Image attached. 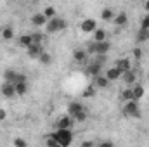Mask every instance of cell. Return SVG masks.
Instances as JSON below:
<instances>
[{
  "label": "cell",
  "mask_w": 149,
  "mask_h": 147,
  "mask_svg": "<svg viewBox=\"0 0 149 147\" xmlns=\"http://www.w3.org/2000/svg\"><path fill=\"white\" fill-rule=\"evenodd\" d=\"M54 137H56L57 144L63 146V147H68L70 144H71V140H73L70 128H57V132L54 133Z\"/></svg>",
  "instance_id": "obj_1"
},
{
  "label": "cell",
  "mask_w": 149,
  "mask_h": 147,
  "mask_svg": "<svg viewBox=\"0 0 149 147\" xmlns=\"http://www.w3.org/2000/svg\"><path fill=\"white\" fill-rule=\"evenodd\" d=\"M66 28V21L64 19H57V17H50L47 21V31L49 33H56L59 30H64Z\"/></svg>",
  "instance_id": "obj_2"
},
{
  "label": "cell",
  "mask_w": 149,
  "mask_h": 147,
  "mask_svg": "<svg viewBox=\"0 0 149 147\" xmlns=\"http://www.w3.org/2000/svg\"><path fill=\"white\" fill-rule=\"evenodd\" d=\"M125 114H127V116H130V118H139V116H141L139 104H137V101H135V99L127 101V104H125Z\"/></svg>",
  "instance_id": "obj_3"
},
{
  "label": "cell",
  "mask_w": 149,
  "mask_h": 147,
  "mask_svg": "<svg viewBox=\"0 0 149 147\" xmlns=\"http://www.w3.org/2000/svg\"><path fill=\"white\" fill-rule=\"evenodd\" d=\"M42 52H43V50H42V45H40V43H31V45L28 47V55H30V57H40Z\"/></svg>",
  "instance_id": "obj_4"
},
{
  "label": "cell",
  "mask_w": 149,
  "mask_h": 147,
  "mask_svg": "<svg viewBox=\"0 0 149 147\" xmlns=\"http://www.w3.org/2000/svg\"><path fill=\"white\" fill-rule=\"evenodd\" d=\"M121 74H123V73H121V71H120V69L114 66V68H109V69L106 71V78H108L109 81H114V80H118Z\"/></svg>",
  "instance_id": "obj_5"
},
{
  "label": "cell",
  "mask_w": 149,
  "mask_h": 147,
  "mask_svg": "<svg viewBox=\"0 0 149 147\" xmlns=\"http://www.w3.org/2000/svg\"><path fill=\"white\" fill-rule=\"evenodd\" d=\"M47 17H45V14L42 12V14H35L33 17H31V23L35 24V26H43V24H47Z\"/></svg>",
  "instance_id": "obj_6"
},
{
  "label": "cell",
  "mask_w": 149,
  "mask_h": 147,
  "mask_svg": "<svg viewBox=\"0 0 149 147\" xmlns=\"http://www.w3.org/2000/svg\"><path fill=\"white\" fill-rule=\"evenodd\" d=\"M81 30H83L85 33L94 31V30H95V21H94V19H85V21L81 23Z\"/></svg>",
  "instance_id": "obj_7"
},
{
  "label": "cell",
  "mask_w": 149,
  "mask_h": 147,
  "mask_svg": "<svg viewBox=\"0 0 149 147\" xmlns=\"http://www.w3.org/2000/svg\"><path fill=\"white\" fill-rule=\"evenodd\" d=\"M2 94H3L5 97H12V95L16 94V88H14V85H10V81H7V83L2 87Z\"/></svg>",
  "instance_id": "obj_8"
},
{
  "label": "cell",
  "mask_w": 149,
  "mask_h": 147,
  "mask_svg": "<svg viewBox=\"0 0 149 147\" xmlns=\"http://www.w3.org/2000/svg\"><path fill=\"white\" fill-rule=\"evenodd\" d=\"M73 121H74L73 116H64V118H61V119H59V123H57V128H70Z\"/></svg>",
  "instance_id": "obj_9"
},
{
  "label": "cell",
  "mask_w": 149,
  "mask_h": 147,
  "mask_svg": "<svg viewBox=\"0 0 149 147\" xmlns=\"http://www.w3.org/2000/svg\"><path fill=\"white\" fill-rule=\"evenodd\" d=\"M116 68H118L121 73L128 71V69H130V59H120V61L116 62Z\"/></svg>",
  "instance_id": "obj_10"
},
{
  "label": "cell",
  "mask_w": 149,
  "mask_h": 147,
  "mask_svg": "<svg viewBox=\"0 0 149 147\" xmlns=\"http://www.w3.org/2000/svg\"><path fill=\"white\" fill-rule=\"evenodd\" d=\"M14 88H16V94H19V95H24L26 94V81H16L14 83Z\"/></svg>",
  "instance_id": "obj_11"
},
{
  "label": "cell",
  "mask_w": 149,
  "mask_h": 147,
  "mask_svg": "<svg viewBox=\"0 0 149 147\" xmlns=\"http://www.w3.org/2000/svg\"><path fill=\"white\" fill-rule=\"evenodd\" d=\"M95 85H97V87H101V88H106V87L109 85V80H108L106 76L97 74V76H95Z\"/></svg>",
  "instance_id": "obj_12"
},
{
  "label": "cell",
  "mask_w": 149,
  "mask_h": 147,
  "mask_svg": "<svg viewBox=\"0 0 149 147\" xmlns=\"http://www.w3.org/2000/svg\"><path fill=\"white\" fill-rule=\"evenodd\" d=\"M31 43H33V38H31V35H23V37L19 38V45H21V47H26V49H28Z\"/></svg>",
  "instance_id": "obj_13"
},
{
  "label": "cell",
  "mask_w": 149,
  "mask_h": 147,
  "mask_svg": "<svg viewBox=\"0 0 149 147\" xmlns=\"http://www.w3.org/2000/svg\"><path fill=\"white\" fill-rule=\"evenodd\" d=\"M99 71H101V64H99V62H94V64H92V66H88V69H87V73L92 74V76H97Z\"/></svg>",
  "instance_id": "obj_14"
},
{
  "label": "cell",
  "mask_w": 149,
  "mask_h": 147,
  "mask_svg": "<svg viewBox=\"0 0 149 147\" xmlns=\"http://www.w3.org/2000/svg\"><path fill=\"white\" fill-rule=\"evenodd\" d=\"M81 109H83V106H81L80 102H73V104H70V116H74L76 112H80Z\"/></svg>",
  "instance_id": "obj_15"
},
{
  "label": "cell",
  "mask_w": 149,
  "mask_h": 147,
  "mask_svg": "<svg viewBox=\"0 0 149 147\" xmlns=\"http://www.w3.org/2000/svg\"><path fill=\"white\" fill-rule=\"evenodd\" d=\"M73 119H74V121H78V123H83V121L87 119V111L81 109L80 112H76V114L73 116Z\"/></svg>",
  "instance_id": "obj_16"
},
{
  "label": "cell",
  "mask_w": 149,
  "mask_h": 147,
  "mask_svg": "<svg viewBox=\"0 0 149 147\" xmlns=\"http://www.w3.org/2000/svg\"><path fill=\"white\" fill-rule=\"evenodd\" d=\"M132 92H134V99H135V101H139V99L144 95V88H142L141 85H137L135 88H132Z\"/></svg>",
  "instance_id": "obj_17"
},
{
  "label": "cell",
  "mask_w": 149,
  "mask_h": 147,
  "mask_svg": "<svg viewBox=\"0 0 149 147\" xmlns=\"http://www.w3.org/2000/svg\"><path fill=\"white\" fill-rule=\"evenodd\" d=\"M123 80H125L127 83H134V81H135V73H134V71H130V69H128V71H125V73H123Z\"/></svg>",
  "instance_id": "obj_18"
},
{
  "label": "cell",
  "mask_w": 149,
  "mask_h": 147,
  "mask_svg": "<svg viewBox=\"0 0 149 147\" xmlns=\"http://www.w3.org/2000/svg\"><path fill=\"white\" fill-rule=\"evenodd\" d=\"M16 76H17V73H16V71H12V69H7V71L3 73L5 81H16Z\"/></svg>",
  "instance_id": "obj_19"
},
{
  "label": "cell",
  "mask_w": 149,
  "mask_h": 147,
  "mask_svg": "<svg viewBox=\"0 0 149 147\" xmlns=\"http://www.w3.org/2000/svg\"><path fill=\"white\" fill-rule=\"evenodd\" d=\"M114 23H116L118 26H123V24L127 23V14H125V12H121V14H118V16L114 17Z\"/></svg>",
  "instance_id": "obj_20"
},
{
  "label": "cell",
  "mask_w": 149,
  "mask_h": 147,
  "mask_svg": "<svg viewBox=\"0 0 149 147\" xmlns=\"http://www.w3.org/2000/svg\"><path fill=\"white\" fill-rule=\"evenodd\" d=\"M73 57H74V61H78V62H81V61H85V57H87V54H85L83 50H74Z\"/></svg>",
  "instance_id": "obj_21"
},
{
  "label": "cell",
  "mask_w": 149,
  "mask_h": 147,
  "mask_svg": "<svg viewBox=\"0 0 149 147\" xmlns=\"http://www.w3.org/2000/svg\"><path fill=\"white\" fill-rule=\"evenodd\" d=\"M148 38H149V31H148V30H144V28H141L139 37H137V42H146Z\"/></svg>",
  "instance_id": "obj_22"
},
{
  "label": "cell",
  "mask_w": 149,
  "mask_h": 147,
  "mask_svg": "<svg viewBox=\"0 0 149 147\" xmlns=\"http://www.w3.org/2000/svg\"><path fill=\"white\" fill-rule=\"evenodd\" d=\"M2 37L5 38V40H10V38L14 37V31H12V28H9V26H7V28H3V30H2Z\"/></svg>",
  "instance_id": "obj_23"
},
{
  "label": "cell",
  "mask_w": 149,
  "mask_h": 147,
  "mask_svg": "<svg viewBox=\"0 0 149 147\" xmlns=\"http://www.w3.org/2000/svg\"><path fill=\"white\" fill-rule=\"evenodd\" d=\"M95 42H102V40H106V33H104V30H95Z\"/></svg>",
  "instance_id": "obj_24"
},
{
  "label": "cell",
  "mask_w": 149,
  "mask_h": 147,
  "mask_svg": "<svg viewBox=\"0 0 149 147\" xmlns=\"http://www.w3.org/2000/svg\"><path fill=\"white\" fill-rule=\"evenodd\" d=\"M101 17H102L104 21H108V19H111V17H113V10H111V9H104V10L101 12Z\"/></svg>",
  "instance_id": "obj_25"
},
{
  "label": "cell",
  "mask_w": 149,
  "mask_h": 147,
  "mask_svg": "<svg viewBox=\"0 0 149 147\" xmlns=\"http://www.w3.org/2000/svg\"><path fill=\"white\" fill-rule=\"evenodd\" d=\"M43 14H45V17H47V19H50V17H54L56 9H54V7H47V9L43 10Z\"/></svg>",
  "instance_id": "obj_26"
},
{
  "label": "cell",
  "mask_w": 149,
  "mask_h": 147,
  "mask_svg": "<svg viewBox=\"0 0 149 147\" xmlns=\"http://www.w3.org/2000/svg\"><path fill=\"white\" fill-rule=\"evenodd\" d=\"M38 59H40V62H42V64H49V62H50V55H49V54H45V52H42Z\"/></svg>",
  "instance_id": "obj_27"
},
{
  "label": "cell",
  "mask_w": 149,
  "mask_h": 147,
  "mask_svg": "<svg viewBox=\"0 0 149 147\" xmlns=\"http://www.w3.org/2000/svg\"><path fill=\"white\" fill-rule=\"evenodd\" d=\"M123 99H125V101H132V99H134V92H132V88H128V90L123 92Z\"/></svg>",
  "instance_id": "obj_28"
},
{
  "label": "cell",
  "mask_w": 149,
  "mask_h": 147,
  "mask_svg": "<svg viewBox=\"0 0 149 147\" xmlns=\"http://www.w3.org/2000/svg\"><path fill=\"white\" fill-rule=\"evenodd\" d=\"M95 94V88L94 87H88V88H85V92H83V97H92Z\"/></svg>",
  "instance_id": "obj_29"
},
{
  "label": "cell",
  "mask_w": 149,
  "mask_h": 147,
  "mask_svg": "<svg viewBox=\"0 0 149 147\" xmlns=\"http://www.w3.org/2000/svg\"><path fill=\"white\" fill-rule=\"evenodd\" d=\"M141 28H144V30H149V14L146 17H142V21H141Z\"/></svg>",
  "instance_id": "obj_30"
},
{
  "label": "cell",
  "mask_w": 149,
  "mask_h": 147,
  "mask_svg": "<svg viewBox=\"0 0 149 147\" xmlns=\"http://www.w3.org/2000/svg\"><path fill=\"white\" fill-rule=\"evenodd\" d=\"M31 38H33V43H40V42L43 40V35H40V33H33Z\"/></svg>",
  "instance_id": "obj_31"
},
{
  "label": "cell",
  "mask_w": 149,
  "mask_h": 147,
  "mask_svg": "<svg viewBox=\"0 0 149 147\" xmlns=\"http://www.w3.org/2000/svg\"><path fill=\"white\" fill-rule=\"evenodd\" d=\"M47 144H49V146H59V144H57V140H56V137L47 139Z\"/></svg>",
  "instance_id": "obj_32"
},
{
  "label": "cell",
  "mask_w": 149,
  "mask_h": 147,
  "mask_svg": "<svg viewBox=\"0 0 149 147\" xmlns=\"http://www.w3.org/2000/svg\"><path fill=\"white\" fill-rule=\"evenodd\" d=\"M14 144H16V146H21V147L26 146V142H24L23 139H16V140H14Z\"/></svg>",
  "instance_id": "obj_33"
},
{
  "label": "cell",
  "mask_w": 149,
  "mask_h": 147,
  "mask_svg": "<svg viewBox=\"0 0 149 147\" xmlns=\"http://www.w3.org/2000/svg\"><path fill=\"white\" fill-rule=\"evenodd\" d=\"M134 55H135V59H141V55H142L141 49H134Z\"/></svg>",
  "instance_id": "obj_34"
},
{
  "label": "cell",
  "mask_w": 149,
  "mask_h": 147,
  "mask_svg": "<svg viewBox=\"0 0 149 147\" xmlns=\"http://www.w3.org/2000/svg\"><path fill=\"white\" fill-rule=\"evenodd\" d=\"M16 81H26V76H24V74H17V76H16ZM16 81H14V83H16Z\"/></svg>",
  "instance_id": "obj_35"
},
{
  "label": "cell",
  "mask_w": 149,
  "mask_h": 147,
  "mask_svg": "<svg viewBox=\"0 0 149 147\" xmlns=\"http://www.w3.org/2000/svg\"><path fill=\"white\" fill-rule=\"evenodd\" d=\"M5 116H7L5 109H0V121H3V119H5Z\"/></svg>",
  "instance_id": "obj_36"
},
{
  "label": "cell",
  "mask_w": 149,
  "mask_h": 147,
  "mask_svg": "<svg viewBox=\"0 0 149 147\" xmlns=\"http://www.w3.org/2000/svg\"><path fill=\"white\" fill-rule=\"evenodd\" d=\"M146 10H148V12H149V0H148V2H146Z\"/></svg>",
  "instance_id": "obj_37"
}]
</instances>
